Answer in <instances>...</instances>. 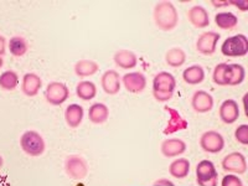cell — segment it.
Segmentation results:
<instances>
[{
	"instance_id": "83f0119b",
	"label": "cell",
	"mask_w": 248,
	"mask_h": 186,
	"mask_svg": "<svg viewBox=\"0 0 248 186\" xmlns=\"http://www.w3.org/2000/svg\"><path fill=\"white\" fill-rule=\"evenodd\" d=\"M246 70L240 63H230L229 74H227V83L231 87L241 85L245 81Z\"/></svg>"
},
{
	"instance_id": "f35d334b",
	"label": "cell",
	"mask_w": 248,
	"mask_h": 186,
	"mask_svg": "<svg viewBox=\"0 0 248 186\" xmlns=\"http://www.w3.org/2000/svg\"><path fill=\"white\" fill-rule=\"evenodd\" d=\"M4 165V160H3V156L0 155V170H1V168H3Z\"/></svg>"
},
{
	"instance_id": "ffe728a7",
	"label": "cell",
	"mask_w": 248,
	"mask_h": 186,
	"mask_svg": "<svg viewBox=\"0 0 248 186\" xmlns=\"http://www.w3.org/2000/svg\"><path fill=\"white\" fill-rule=\"evenodd\" d=\"M114 63L123 70H132L138 65V57L130 50H118L113 56Z\"/></svg>"
},
{
	"instance_id": "603a6c76",
	"label": "cell",
	"mask_w": 248,
	"mask_h": 186,
	"mask_svg": "<svg viewBox=\"0 0 248 186\" xmlns=\"http://www.w3.org/2000/svg\"><path fill=\"white\" fill-rule=\"evenodd\" d=\"M190 161L186 158H179L175 159L171 164L169 165V174L174 179H179L183 180L186 176H189L190 172Z\"/></svg>"
},
{
	"instance_id": "cb8c5ba5",
	"label": "cell",
	"mask_w": 248,
	"mask_h": 186,
	"mask_svg": "<svg viewBox=\"0 0 248 186\" xmlns=\"http://www.w3.org/2000/svg\"><path fill=\"white\" fill-rule=\"evenodd\" d=\"M75 74L78 77H90L96 75L99 70V65L93 60L82 59L75 63Z\"/></svg>"
},
{
	"instance_id": "8992f818",
	"label": "cell",
	"mask_w": 248,
	"mask_h": 186,
	"mask_svg": "<svg viewBox=\"0 0 248 186\" xmlns=\"http://www.w3.org/2000/svg\"><path fill=\"white\" fill-rule=\"evenodd\" d=\"M70 97V90L62 82H50L45 90V98L51 106L59 107L63 105Z\"/></svg>"
},
{
	"instance_id": "6da1fadb",
	"label": "cell",
	"mask_w": 248,
	"mask_h": 186,
	"mask_svg": "<svg viewBox=\"0 0 248 186\" xmlns=\"http://www.w3.org/2000/svg\"><path fill=\"white\" fill-rule=\"evenodd\" d=\"M153 17L156 28L161 31L169 32L179 24V13L171 1H160L154 6Z\"/></svg>"
},
{
	"instance_id": "44dd1931",
	"label": "cell",
	"mask_w": 248,
	"mask_h": 186,
	"mask_svg": "<svg viewBox=\"0 0 248 186\" xmlns=\"http://www.w3.org/2000/svg\"><path fill=\"white\" fill-rule=\"evenodd\" d=\"M109 118V108L101 102L93 103L88 109V119L93 124H103Z\"/></svg>"
},
{
	"instance_id": "d590c367",
	"label": "cell",
	"mask_w": 248,
	"mask_h": 186,
	"mask_svg": "<svg viewBox=\"0 0 248 186\" xmlns=\"http://www.w3.org/2000/svg\"><path fill=\"white\" fill-rule=\"evenodd\" d=\"M211 4L214 8H227L231 5L230 0H212Z\"/></svg>"
},
{
	"instance_id": "7c38bea8",
	"label": "cell",
	"mask_w": 248,
	"mask_h": 186,
	"mask_svg": "<svg viewBox=\"0 0 248 186\" xmlns=\"http://www.w3.org/2000/svg\"><path fill=\"white\" fill-rule=\"evenodd\" d=\"M186 16L189 23L196 29H205L210 26V14L202 5H194L187 10Z\"/></svg>"
},
{
	"instance_id": "f1b7e54d",
	"label": "cell",
	"mask_w": 248,
	"mask_h": 186,
	"mask_svg": "<svg viewBox=\"0 0 248 186\" xmlns=\"http://www.w3.org/2000/svg\"><path fill=\"white\" fill-rule=\"evenodd\" d=\"M9 51L14 57H23L29 51V43L23 36L12 37L9 41Z\"/></svg>"
},
{
	"instance_id": "74e56055",
	"label": "cell",
	"mask_w": 248,
	"mask_h": 186,
	"mask_svg": "<svg viewBox=\"0 0 248 186\" xmlns=\"http://www.w3.org/2000/svg\"><path fill=\"white\" fill-rule=\"evenodd\" d=\"M154 186H175L174 183H171L170 180H167V179H160V180L155 181Z\"/></svg>"
},
{
	"instance_id": "8fae6325",
	"label": "cell",
	"mask_w": 248,
	"mask_h": 186,
	"mask_svg": "<svg viewBox=\"0 0 248 186\" xmlns=\"http://www.w3.org/2000/svg\"><path fill=\"white\" fill-rule=\"evenodd\" d=\"M121 82L129 93H141L147 87V77L141 72H128L122 76Z\"/></svg>"
},
{
	"instance_id": "8d00e7d4",
	"label": "cell",
	"mask_w": 248,
	"mask_h": 186,
	"mask_svg": "<svg viewBox=\"0 0 248 186\" xmlns=\"http://www.w3.org/2000/svg\"><path fill=\"white\" fill-rule=\"evenodd\" d=\"M6 51V40L5 37L0 35V56H4Z\"/></svg>"
},
{
	"instance_id": "ba28073f",
	"label": "cell",
	"mask_w": 248,
	"mask_h": 186,
	"mask_svg": "<svg viewBox=\"0 0 248 186\" xmlns=\"http://www.w3.org/2000/svg\"><path fill=\"white\" fill-rule=\"evenodd\" d=\"M221 167L226 172L242 175L247 171V160H246V156L242 153L232 152L222 159Z\"/></svg>"
},
{
	"instance_id": "7a4b0ae2",
	"label": "cell",
	"mask_w": 248,
	"mask_h": 186,
	"mask_svg": "<svg viewBox=\"0 0 248 186\" xmlns=\"http://www.w3.org/2000/svg\"><path fill=\"white\" fill-rule=\"evenodd\" d=\"M20 148L29 156L36 158L45 153L46 143L43 136L36 130H26L20 137Z\"/></svg>"
},
{
	"instance_id": "484cf974",
	"label": "cell",
	"mask_w": 248,
	"mask_h": 186,
	"mask_svg": "<svg viewBox=\"0 0 248 186\" xmlns=\"http://www.w3.org/2000/svg\"><path fill=\"white\" fill-rule=\"evenodd\" d=\"M165 62L169 67H181L186 62V52L180 47H172L165 54Z\"/></svg>"
},
{
	"instance_id": "9c48e42d",
	"label": "cell",
	"mask_w": 248,
	"mask_h": 186,
	"mask_svg": "<svg viewBox=\"0 0 248 186\" xmlns=\"http://www.w3.org/2000/svg\"><path fill=\"white\" fill-rule=\"evenodd\" d=\"M221 35L216 31H206L202 32L196 40V50L199 54L205 56H211L216 52L217 44L220 41Z\"/></svg>"
},
{
	"instance_id": "ac0fdd59",
	"label": "cell",
	"mask_w": 248,
	"mask_h": 186,
	"mask_svg": "<svg viewBox=\"0 0 248 186\" xmlns=\"http://www.w3.org/2000/svg\"><path fill=\"white\" fill-rule=\"evenodd\" d=\"M43 87V79L37 74L34 72H28L23 76V81H21V92L25 94L26 97H35L37 96V93L40 92Z\"/></svg>"
},
{
	"instance_id": "e575fe53",
	"label": "cell",
	"mask_w": 248,
	"mask_h": 186,
	"mask_svg": "<svg viewBox=\"0 0 248 186\" xmlns=\"http://www.w3.org/2000/svg\"><path fill=\"white\" fill-rule=\"evenodd\" d=\"M231 5L236 6L240 12H248V0H230Z\"/></svg>"
},
{
	"instance_id": "9a60e30c",
	"label": "cell",
	"mask_w": 248,
	"mask_h": 186,
	"mask_svg": "<svg viewBox=\"0 0 248 186\" xmlns=\"http://www.w3.org/2000/svg\"><path fill=\"white\" fill-rule=\"evenodd\" d=\"M176 88V79L170 72L167 71H160L153 78V91L156 92L174 93Z\"/></svg>"
},
{
	"instance_id": "277c9868",
	"label": "cell",
	"mask_w": 248,
	"mask_h": 186,
	"mask_svg": "<svg viewBox=\"0 0 248 186\" xmlns=\"http://www.w3.org/2000/svg\"><path fill=\"white\" fill-rule=\"evenodd\" d=\"M65 171L72 180H83L88 175V164L81 155H70L65 160Z\"/></svg>"
},
{
	"instance_id": "d6a6232c",
	"label": "cell",
	"mask_w": 248,
	"mask_h": 186,
	"mask_svg": "<svg viewBox=\"0 0 248 186\" xmlns=\"http://www.w3.org/2000/svg\"><path fill=\"white\" fill-rule=\"evenodd\" d=\"M221 186H243V181L237 175L227 174L221 180Z\"/></svg>"
},
{
	"instance_id": "d6986e66",
	"label": "cell",
	"mask_w": 248,
	"mask_h": 186,
	"mask_svg": "<svg viewBox=\"0 0 248 186\" xmlns=\"http://www.w3.org/2000/svg\"><path fill=\"white\" fill-rule=\"evenodd\" d=\"M85 117V109L77 103H72L65 109V121L71 129H76L81 125Z\"/></svg>"
},
{
	"instance_id": "4dcf8cb0",
	"label": "cell",
	"mask_w": 248,
	"mask_h": 186,
	"mask_svg": "<svg viewBox=\"0 0 248 186\" xmlns=\"http://www.w3.org/2000/svg\"><path fill=\"white\" fill-rule=\"evenodd\" d=\"M227 74H229V63L221 62V63L215 66L214 72H212V81H214L215 85L221 86V87L229 86V83H227Z\"/></svg>"
},
{
	"instance_id": "2e32d148",
	"label": "cell",
	"mask_w": 248,
	"mask_h": 186,
	"mask_svg": "<svg viewBox=\"0 0 248 186\" xmlns=\"http://www.w3.org/2000/svg\"><path fill=\"white\" fill-rule=\"evenodd\" d=\"M160 152L165 158H176L186 152V143L179 138L165 139L160 145Z\"/></svg>"
},
{
	"instance_id": "30bf717a",
	"label": "cell",
	"mask_w": 248,
	"mask_h": 186,
	"mask_svg": "<svg viewBox=\"0 0 248 186\" xmlns=\"http://www.w3.org/2000/svg\"><path fill=\"white\" fill-rule=\"evenodd\" d=\"M164 110L169 114L167 127L164 128L163 130V133L165 136H171V134H175V133L187 129V127H189V122L181 116L180 113H179V110L174 109V108L171 107H164Z\"/></svg>"
},
{
	"instance_id": "5b68a950",
	"label": "cell",
	"mask_w": 248,
	"mask_h": 186,
	"mask_svg": "<svg viewBox=\"0 0 248 186\" xmlns=\"http://www.w3.org/2000/svg\"><path fill=\"white\" fill-rule=\"evenodd\" d=\"M196 184L199 186H216L217 185V170L211 160H201L196 165L195 170Z\"/></svg>"
},
{
	"instance_id": "d4e9b609",
	"label": "cell",
	"mask_w": 248,
	"mask_h": 186,
	"mask_svg": "<svg viewBox=\"0 0 248 186\" xmlns=\"http://www.w3.org/2000/svg\"><path fill=\"white\" fill-rule=\"evenodd\" d=\"M215 24L221 30H233L238 25V17L231 12H221L215 15Z\"/></svg>"
},
{
	"instance_id": "1f68e13d",
	"label": "cell",
	"mask_w": 248,
	"mask_h": 186,
	"mask_svg": "<svg viewBox=\"0 0 248 186\" xmlns=\"http://www.w3.org/2000/svg\"><path fill=\"white\" fill-rule=\"evenodd\" d=\"M234 140L242 145H248V125L247 124H241L234 130Z\"/></svg>"
},
{
	"instance_id": "4fadbf2b",
	"label": "cell",
	"mask_w": 248,
	"mask_h": 186,
	"mask_svg": "<svg viewBox=\"0 0 248 186\" xmlns=\"http://www.w3.org/2000/svg\"><path fill=\"white\" fill-rule=\"evenodd\" d=\"M220 119L225 124H233L240 118V106L234 99H225L218 109Z\"/></svg>"
},
{
	"instance_id": "836d02e7",
	"label": "cell",
	"mask_w": 248,
	"mask_h": 186,
	"mask_svg": "<svg viewBox=\"0 0 248 186\" xmlns=\"http://www.w3.org/2000/svg\"><path fill=\"white\" fill-rule=\"evenodd\" d=\"M153 97H154L155 101L158 102H169L170 99L174 97V93H165V92H156V91H153Z\"/></svg>"
},
{
	"instance_id": "ab89813d",
	"label": "cell",
	"mask_w": 248,
	"mask_h": 186,
	"mask_svg": "<svg viewBox=\"0 0 248 186\" xmlns=\"http://www.w3.org/2000/svg\"><path fill=\"white\" fill-rule=\"evenodd\" d=\"M3 65H4V60H3V57L0 56V68L3 67Z\"/></svg>"
},
{
	"instance_id": "e0dca14e",
	"label": "cell",
	"mask_w": 248,
	"mask_h": 186,
	"mask_svg": "<svg viewBox=\"0 0 248 186\" xmlns=\"http://www.w3.org/2000/svg\"><path fill=\"white\" fill-rule=\"evenodd\" d=\"M121 76L116 70H107L101 77L102 90L109 96H114L121 91Z\"/></svg>"
},
{
	"instance_id": "4316f807",
	"label": "cell",
	"mask_w": 248,
	"mask_h": 186,
	"mask_svg": "<svg viewBox=\"0 0 248 186\" xmlns=\"http://www.w3.org/2000/svg\"><path fill=\"white\" fill-rule=\"evenodd\" d=\"M76 94L82 101H92L97 96V86L92 81H81L76 86Z\"/></svg>"
},
{
	"instance_id": "52a82bcc",
	"label": "cell",
	"mask_w": 248,
	"mask_h": 186,
	"mask_svg": "<svg viewBox=\"0 0 248 186\" xmlns=\"http://www.w3.org/2000/svg\"><path fill=\"white\" fill-rule=\"evenodd\" d=\"M200 147L203 152L217 154L222 152L225 148V138L216 130H207L200 137Z\"/></svg>"
},
{
	"instance_id": "5bb4252c",
	"label": "cell",
	"mask_w": 248,
	"mask_h": 186,
	"mask_svg": "<svg viewBox=\"0 0 248 186\" xmlns=\"http://www.w3.org/2000/svg\"><path fill=\"white\" fill-rule=\"evenodd\" d=\"M215 105L214 97L206 91L199 90L192 94L191 107L196 113H207L212 110Z\"/></svg>"
},
{
	"instance_id": "3957f363",
	"label": "cell",
	"mask_w": 248,
	"mask_h": 186,
	"mask_svg": "<svg viewBox=\"0 0 248 186\" xmlns=\"http://www.w3.org/2000/svg\"><path fill=\"white\" fill-rule=\"evenodd\" d=\"M221 54L226 57H245L248 54V37L245 34L230 36L221 45Z\"/></svg>"
},
{
	"instance_id": "7402d4cb",
	"label": "cell",
	"mask_w": 248,
	"mask_h": 186,
	"mask_svg": "<svg viewBox=\"0 0 248 186\" xmlns=\"http://www.w3.org/2000/svg\"><path fill=\"white\" fill-rule=\"evenodd\" d=\"M183 79L190 86H198L205 79V70L201 65H192L185 68L183 72Z\"/></svg>"
},
{
	"instance_id": "f546056e",
	"label": "cell",
	"mask_w": 248,
	"mask_h": 186,
	"mask_svg": "<svg viewBox=\"0 0 248 186\" xmlns=\"http://www.w3.org/2000/svg\"><path fill=\"white\" fill-rule=\"evenodd\" d=\"M19 85V75L13 70L4 71L0 75V88L4 91H14Z\"/></svg>"
}]
</instances>
